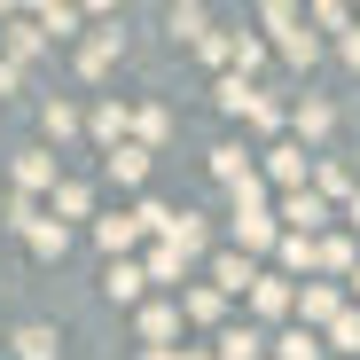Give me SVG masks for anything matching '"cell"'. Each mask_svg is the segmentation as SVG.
Masks as SVG:
<instances>
[{
    "label": "cell",
    "instance_id": "6da1fadb",
    "mask_svg": "<svg viewBox=\"0 0 360 360\" xmlns=\"http://www.w3.org/2000/svg\"><path fill=\"white\" fill-rule=\"evenodd\" d=\"M235 243H251V251H266V243H274V219H266L259 204H243V212H235Z\"/></svg>",
    "mask_w": 360,
    "mask_h": 360
},
{
    "label": "cell",
    "instance_id": "7a4b0ae2",
    "mask_svg": "<svg viewBox=\"0 0 360 360\" xmlns=\"http://www.w3.org/2000/svg\"><path fill=\"white\" fill-rule=\"evenodd\" d=\"M102 172H110V180H126V188H134V180L149 172V149H126V141H117V149L102 157Z\"/></svg>",
    "mask_w": 360,
    "mask_h": 360
},
{
    "label": "cell",
    "instance_id": "3957f363",
    "mask_svg": "<svg viewBox=\"0 0 360 360\" xmlns=\"http://www.w3.org/2000/svg\"><path fill=\"white\" fill-rule=\"evenodd\" d=\"M251 306H259V314H290L297 297H290V282H282V274H259V282H251Z\"/></svg>",
    "mask_w": 360,
    "mask_h": 360
},
{
    "label": "cell",
    "instance_id": "277c9868",
    "mask_svg": "<svg viewBox=\"0 0 360 360\" xmlns=\"http://www.w3.org/2000/svg\"><path fill=\"white\" fill-rule=\"evenodd\" d=\"M274 24H282V55H290V63H314V55H321L314 32H290V8H274Z\"/></svg>",
    "mask_w": 360,
    "mask_h": 360
},
{
    "label": "cell",
    "instance_id": "5b68a950",
    "mask_svg": "<svg viewBox=\"0 0 360 360\" xmlns=\"http://www.w3.org/2000/svg\"><path fill=\"white\" fill-rule=\"evenodd\" d=\"M297 314H306V321H337L345 306H337V290H321V282H314V290H297Z\"/></svg>",
    "mask_w": 360,
    "mask_h": 360
},
{
    "label": "cell",
    "instance_id": "8992f818",
    "mask_svg": "<svg viewBox=\"0 0 360 360\" xmlns=\"http://www.w3.org/2000/svg\"><path fill=\"white\" fill-rule=\"evenodd\" d=\"M134 235H141V219H102V227H94V243H102V251L117 259V251L134 243Z\"/></svg>",
    "mask_w": 360,
    "mask_h": 360
},
{
    "label": "cell",
    "instance_id": "52a82bcc",
    "mask_svg": "<svg viewBox=\"0 0 360 360\" xmlns=\"http://www.w3.org/2000/svg\"><path fill=\"white\" fill-rule=\"evenodd\" d=\"M266 157H274L266 172L282 180V188H297V180H306V149H266Z\"/></svg>",
    "mask_w": 360,
    "mask_h": 360
},
{
    "label": "cell",
    "instance_id": "ba28073f",
    "mask_svg": "<svg viewBox=\"0 0 360 360\" xmlns=\"http://www.w3.org/2000/svg\"><path fill=\"white\" fill-rule=\"evenodd\" d=\"M259 345H266L259 329H227L219 337V360H259Z\"/></svg>",
    "mask_w": 360,
    "mask_h": 360
},
{
    "label": "cell",
    "instance_id": "9c48e42d",
    "mask_svg": "<svg viewBox=\"0 0 360 360\" xmlns=\"http://www.w3.org/2000/svg\"><path fill=\"white\" fill-rule=\"evenodd\" d=\"M274 352H282V360H321L314 329H282V337H274Z\"/></svg>",
    "mask_w": 360,
    "mask_h": 360
},
{
    "label": "cell",
    "instance_id": "30bf717a",
    "mask_svg": "<svg viewBox=\"0 0 360 360\" xmlns=\"http://www.w3.org/2000/svg\"><path fill=\"white\" fill-rule=\"evenodd\" d=\"M290 126L306 134V141H321V134H329V102H297V117H290Z\"/></svg>",
    "mask_w": 360,
    "mask_h": 360
},
{
    "label": "cell",
    "instance_id": "8fae6325",
    "mask_svg": "<svg viewBox=\"0 0 360 360\" xmlns=\"http://www.w3.org/2000/svg\"><path fill=\"white\" fill-rule=\"evenodd\" d=\"M141 282H149L141 266H110V297H117V306H134V297H141Z\"/></svg>",
    "mask_w": 360,
    "mask_h": 360
},
{
    "label": "cell",
    "instance_id": "7c38bea8",
    "mask_svg": "<svg viewBox=\"0 0 360 360\" xmlns=\"http://www.w3.org/2000/svg\"><path fill=\"white\" fill-rule=\"evenodd\" d=\"M212 282H219V290H243V297H251V282H259V274H251L243 259H219V266H212Z\"/></svg>",
    "mask_w": 360,
    "mask_h": 360
},
{
    "label": "cell",
    "instance_id": "4fadbf2b",
    "mask_svg": "<svg viewBox=\"0 0 360 360\" xmlns=\"http://www.w3.org/2000/svg\"><path fill=\"white\" fill-rule=\"evenodd\" d=\"M172 329H180V306H149L141 314V337H172Z\"/></svg>",
    "mask_w": 360,
    "mask_h": 360
},
{
    "label": "cell",
    "instance_id": "5bb4252c",
    "mask_svg": "<svg viewBox=\"0 0 360 360\" xmlns=\"http://www.w3.org/2000/svg\"><path fill=\"white\" fill-rule=\"evenodd\" d=\"M16 352H24V360H55V329H24Z\"/></svg>",
    "mask_w": 360,
    "mask_h": 360
},
{
    "label": "cell",
    "instance_id": "9a60e30c",
    "mask_svg": "<svg viewBox=\"0 0 360 360\" xmlns=\"http://www.w3.org/2000/svg\"><path fill=\"white\" fill-rule=\"evenodd\" d=\"M32 251H39V259H63L71 235H63V227H32Z\"/></svg>",
    "mask_w": 360,
    "mask_h": 360
},
{
    "label": "cell",
    "instance_id": "2e32d148",
    "mask_svg": "<svg viewBox=\"0 0 360 360\" xmlns=\"http://www.w3.org/2000/svg\"><path fill=\"white\" fill-rule=\"evenodd\" d=\"M329 337H337V352H360V314H337Z\"/></svg>",
    "mask_w": 360,
    "mask_h": 360
},
{
    "label": "cell",
    "instance_id": "e0dca14e",
    "mask_svg": "<svg viewBox=\"0 0 360 360\" xmlns=\"http://www.w3.org/2000/svg\"><path fill=\"white\" fill-rule=\"evenodd\" d=\"M94 134H102V141H117V134H126V110L102 102V110H94Z\"/></svg>",
    "mask_w": 360,
    "mask_h": 360
},
{
    "label": "cell",
    "instance_id": "ac0fdd59",
    "mask_svg": "<svg viewBox=\"0 0 360 360\" xmlns=\"http://www.w3.org/2000/svg\"><path fill=\"white\" fill-rule=\"evenodd\" d=\"M110 55H117V32H102V39H86V55H79V63H86V71H102Z\"/></svg>",
    "mask_w": 360,
    "mask_h": 360
},
{
    "label": "cell",
    "instance_id": "d6986e66",
    "mask_svg": "<svg viewBox=\"0 0 360 360\" xmlns=\"http://www.w3.org/2000/svg\"><path fill=\"white\" fill-rule=\"evenodd\" d=\"M290 219H297V227H321L329 212H321V196H290Z\"/></svg>",
    "mask_w": 360,
    "mask_h": 360
},
{
    "label": "cell",
    "instance_id": "ffe728a7",
    "mask_svg": "<svg viewBox=\"0 0 360 360\" xmlns=\"http://www.w3.org/2000/svg\"><path fill=\"white\" fill-rule=\"evenodd\" d=\"M352 227H360V204H352Z\"/></svg>",
    "mask_w": 360,
    "mask_h": 360
},
{
    "label": "cell",
    "instance_id": "44dd1931",
    "mask_svg": "<svg viewBox=\"0 0 360 360\" xmlns=\"http://www.w3.org/2000/svg\"><path fill=\"white\" fill-rule=\"evenodd\" d=\"M352 290H360V274H352Z\"/></svg>",
    "mask_w": 360,
    "mask_h": 360
}]
</instances>
